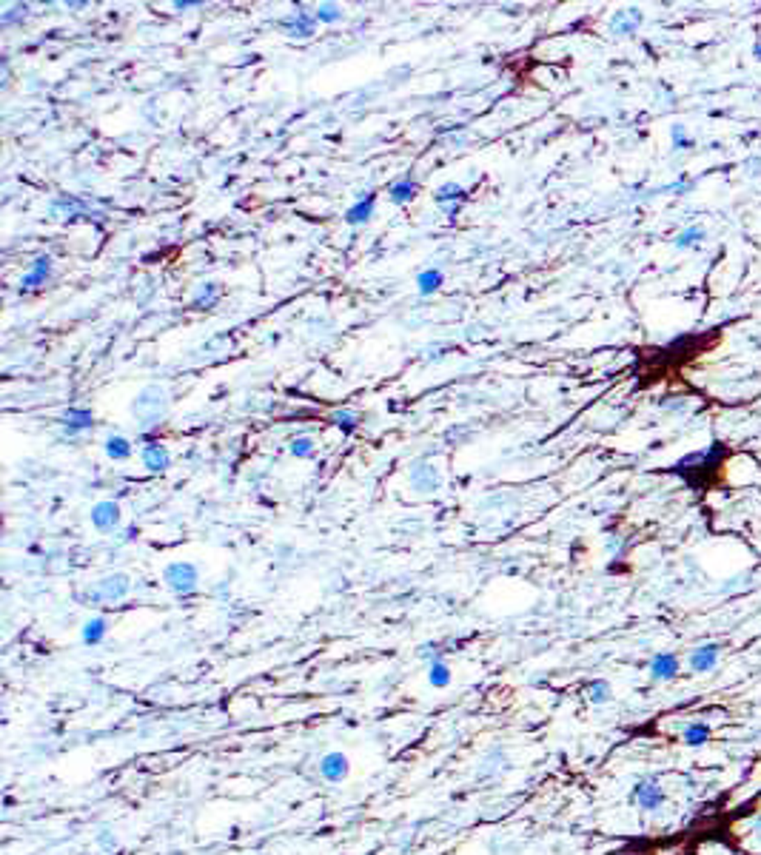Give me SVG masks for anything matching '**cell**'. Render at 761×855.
Here are the masks:
<instances>
[{"label":"cell","mask_w":761,"mask_h":855,"mask_svg":"<svg viewBox=\"0 0 761 855\" xmlns=\"http://www.w3.org/2000/svg\"><path fill=\"white\" fill-rule=\"evenodd\" d=\"M755 841H758V844H761V818H758V821H755Z\"/></svg>","instance_id":"obj_26"},{"label":"cell","mask_w":761,"mask_h":855,"mask_svg":"<svg viewBox=\"0 0 761 855\" xmlns=\"http://www.w3.org/2000/svg\"><path fill=\"white\" fill-rule=\"evenodd\" d=\"M106 450H109L111 460H126V456L132 453V448H129V442H126L123 437H111V439L106 442Z\"/></svg>","instance_id":"obj_16"},{"label":"cell","mask_w":761,"mask_h":855,"mask_svg":"<svg viewBox=\"0 0 761 855\" xmlns=\"http://www.w3.org/2000/svg\"><path fill=\"white\" fill-rule=\"evenodd\" d=\"M630 801L638 807V810H645V813H656L664 801H667V792H664V787L656 781V778H638L636 784H633V790H630Z\"/></svg>","instance_id":"obj_1"},{"label":"cell","mask_w":761,"mask_h":855,"mask_svg":"<svg viewBox=\"0 0 761 855\" xmlns=\"http://www.w3.org/2000/svg\"><path fill=\"white\" fill-rule=\"evenodd\" d=\"M645 17H642V12H636V9H627V12H616V17H613V32L616 35H633L636 32V26L642 23Z\"/></svg>","instance_id":"obj_9"},{"label":"cell","mask_w":761,"mask_h":855,"mask_svg":"<svg viewBox=\"0 0 761 855\" xmlns=\"http://www.w3.org/2000/svg\"><path fill=\"white\" fill-rule=\"evenodd\" d=\"M291 450H294L297 456H308V453H311V442H308V439H297Z\"/></svg>","instance_id":"obj_24"},{"label":"cell","mask_w":761,"mask_h":855,"mask_svg":"<svg viewBox=\"0 0 761 855\" xmlns=\"http://www.w3.org/2000/svg\"><path fill=\"white\" fill-rule=\"evenodd\" d=\"M670 140H673V148H693V137H687V132L682 126L670 129Z\"/></svg>","instance_id":"obj_21"},{"label":"cell","mask_w":761,"mask_h":855,"mask_svg":"<svg viewBox=\"0 0 761 855\" xmlns=\"http://www.w3.org/2000/svg\"><path fill=\"white\" fill-rule=\"evenodd\" d=\"M143 462L151 471H163V468H168V450L163 445H148L143 450Z\"/></svg>","instance_id":"obj_13"},{"label":"cell","mask_w":761,"mask_h":855,"mask_svg":"<svg viewBox=\"0 0 761 855\" xmlns=\"http://www.w3.org/2000/svg\"><path fill=\"white\" fill-rule=\"evenodd\" d=\"M682 742L687 747H705L710 742V724L707 721H690L682 732Z\"/></svg>","instance_id":"obj_7"},{"label":"cell","mask_w":761,"mask_h":855,"mask_svg":"<svg viewBox=\"0 0 761 855\" xmlns=\"http://www.w3.org/2000/svg\"><path fill=\"white\" fill-rule=\"evenodd\" d=\"M320 776L325 778V781H331V784H337V781H343L345 776H348V758L343 755V753H325L322 758H320Z\"/></svg>","instance_id":"obj_5"},{"label":"cell","mask_w":761,"mask_h":855,"mask_svg":"<svg viewBox=\"0 0 761 855\" xmlns=\"http://www.w3.org/2000/svg\"><path fill=\"white\" fill-rule=\"evenodd\" d=\"M106 633H109V622L103 619V616H95V619H88L86 625H83V645H100V641L106 638Z\"/></svg>","instance_id":"obj_8"},{"label":"cell","mask_w":761,"mask_h":855,"mask_svg":"<svg viewBox=\"0 0 761 855\" xmlns=\"http://www.w3.org/2000/svg\"><path fill=\"white\" fill-rule=\"evenodd\" d=\"M753 54H755V60H761V40L753 46Z\"/></svg>","instance_id":"obj_27"},{"label":"cell","mask_w":761,"mask_h":855,"mask_svg":"<svg viewBox=\"0 0 761 855\" xmlns=\"http://www.w3.org/2000/svg\"><path fill=\"white\" fill-rule=\"evenodd\" d=\"M719 656H721V648L716 645V641H707V645H698L690 653L687 664H690L693 673H710V670L719 664Z\"/></svg>","instance_id":"obj_4"},{"label":"cell","mask_w":761,"mask_h":855,"mask_svg":"<svg viewBox=\"0 0 761 855\" xmlns=\"http://www.w3.org/2000/svg\"><path fill=\"white\" fill-rule=\"evenodd\" d=\"M456 197H462V189H460V186H453V182H450V186H442V189H439V194H437V200H439V203H445V200H456Z\"/></svg>","instance_id":"obj_22"},{"label":"cell","mask_w":761,"mask_h":855,"mask_svg":"<svg viewBox=\"0 0 761 855\" xmlns=\"http://www.w3.org/2000/svg\"><path fill=\"white\" fill-rule=\"evenodd\" d=\"M585 696H588L590 705H607V701L613 698V687L607 684L604 679H593V682L585 687Z\"/></svg>","instance_id":"obj_11"},{"label":"cell","mask_w":761,"mask_h":855,"mask_svg":"<svg viewBox=\"0 0 761 855\" xmlns=\"http://www.w3.org/2000/svg\"><path fill=\"white\" fill-rule=\"evenodd\" d=\"M707 237V231L702 226H693V228H684L679 237H676V249H690V246H698Z\"/></svg>","instance_id":"obj_15"},{"label":"cell","mask_w":761,"mask_h":855,"mask_svg":"<svg viewBox=\"0 0 761 855\" xmlns=\"http://www.w3.org/2000/svg\"><path fill=\"white\" fill-rule=\"evenodd\" d=\"M129 593V579L126 576H109L100 582V596L103 599H123Z\"/></svg>","instance_id":"obj_10"},{"label":"cell","mask_w":761,"mask_h":855,"mask_svg":"<svg viewBox=\"0 0 761 855\" xmlns=\"http://www.w3.org/2000/svg\"><path fill=\"white\" fill-rule=\"evenodd\" d=\"M747 174H750V177L761 174V157H750V160H747Z\"/></svg>","instance_id":"obj_25"},{"label":"cell","mask_w":761,"mask_h":855,"mask_svg":"<svg viewBox=\"0 0 761 855\" xmlns=\"http://www.w3.org/2000/svg\"><path fill=\"white\" fill-rule=\"evenodd\" d=\"M439 283H442V274H439V271H425V274H419V291H422V294L437 291Z\"/></svg>","instance_id":"obj_18"},{"label":"cell","mask_w":761,"mask_h":855,"mask_svg":"<svg viewBox=\"0 0 761 855\" xmlns=\"http://www.w3.org/2000/svg\"><path fill=\"white\" fill-rule=\"evenodd\" d=\"M317 20H340V12L334 9V6H322V9L317 12Z\"/></svg>","instance_id":"obj_23"},{"label":"cell","mask_w":761,"mask_h":855,"mask_svg":"<svg viewBox=\"0 0 761 855\" xmlns=\"http://www.w3.org/2000/svg\"><path fill=\"white\" fill-rule=\"evenodd\" d=\"M166 582L174 593L180 596H189L197 590V567L189 565V562H174L166 567Z\"/></svg>","instance_id":"obj_2"},{"label":"cell","mask_w":761,"mask_h":855,"mask_svg":"<svg viewBox=\"0 0 761 855\" xmlns=\"http://www.w3.org/2000/svg\"><path fill=\"white\" fill-rule=\"evenodd\" d=\"M91 522H95V528H100V531L117 528V522H120L117 505H114V502H100V505H95V510H91Z\"/></svg>","instance_id":"obj_6"},{"label":"cell","mask_w":761,"mask_h":855,"mask_svg":"<svg viewBox=\"0 0 761 855\" xmlns=\"http://www.w3.org/2000/svg\"><path fill=\"white\" fill-rule=\"evenodd\" d=\"M428 682L437 687V690H445L450 684V667L442 661V656H434L431 667H428Z\"/></svg>","instance_id":"obj_12"},{"label":"cell","mask_w":761,"mask_h":855,"mask_svg":"<svg viewBox=\"0 0 761 855\" xmlns=\"http://www.w3.org/2000/svg\"><path fill=\"white\" fill-rule=\"evenodd\" d=\"M414 191H416V186L411 180H405V182H397V186L391 189V197H393V203H405V200L414 197Z\"/></svg>","instance_id":"obj_19"},{"label":"cell","mask_w":761,"mask_h":855,"mask_svg":"<svg viewBox=\"0 0 761 855\" xmlns=\"http://www.w3.org/2000/svg\"><path fill=\"white\" fill-rule=\"evenodd\" d=\"M374 200H377L374 194H368V200H359V203H356V205L348 211V217H345V220H348L351 226H356V223H362V220H368V217H371V211H374Z\"/></svg>","instance_id":"obj_14"},{"label":"cell","mask_w":761,"mask_h":855,"mask_svg":"<svg viewBox=\"0 0 761 855\" xmlns=\"http://www.w3.org/2000/svg\"><path fill=\"white\" fill-rule=\"evenodd\" d=\"M46 274H49V257H40V260H38V265H35L32 271H29V274H26V280H23V285H26V288H32L35 283H40V280L46 277Z\"/></svg>","instance_id":"obj_17"},{"label":"cell","mask_w":761,"mask_h":855,"mask_svg":"<svg viewBox=\"0 0 761 855\" xmlns=\"http://www.w3.org/2000/svg\"><path fill=\"white\" fill-rule=\"evenodd\" d=\"M648 673L653 682H673L682 673V664L676 653H656L648 664Z\"/></svg>","instance_id":"obj_3"},{"label":"cell","mask_w":761,"mask_h":855,"mask_svg":"<svg viewBox=\"0 0 761 855\" xmlns=\"http://www.w3.org/2000/svg\"><path fill=\"white\" fill-rule=\"evenodd\" d=\"M69 434L80 431V428H88L91 425V414L88 411H69Z\"/></svg>","instance_id":"obj_20"}]
</instances>
